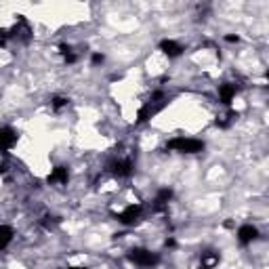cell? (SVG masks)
<instances>
[{
	"instance_id": "cell-21",
	"label": "cell",
	"mask_w": 269,
	"mask_h": 269,
	"mask_svg": "<svg viewBox=\"0 0 269 269\" xmlns=\"http://www.w3.org/2000/svg\"><path fill=\"white\" fill-rule=\"evenodd\" d=\"M225 40L227 42H240V38L238 36H225Z\"/></svg>"
},
{
	"instance_id": "cell-1",
	"label": "cell",
	"mask_w": 269,
	"mask_h": 269,
	"mask_svg": "<svg viewBox=\"0 0 269 269\" xmlns=\"http://www.w3.org/2000/svg\"><path fill=\"white\" fill-rule=\"evenodd\" d=\"M168 103V99H166V95L164 93H153V97L139 109V116H137V124H143V122H147L149 118H153V116H156V114L164 107Z\"/></svg>"
},
{
	"instance_id": "cell-3",
	"label": "cell",
	"mask_w": 269,
	"mask_h": 269,
	"mask_svg": "<svg viewBox=\"0 0 269 269\" xmlns=\"http://www.w3.org/2000/svg\"><path fill=\"white\" fill-rule=\"evenodd\" d=\"M128 261L139 267H156L160 263V257L151 251H145V248H132L128 253Z\"/></svg>"
},
{
	"instance_id": "cell-7",
	"label": "cell",
	"mask_w": 269,
	"mask_h": 269,
	"mask_svg": "<svg viewBox=\"0 0 269 269\" xmlns=\"http://www.w3.org/2000/svg\"><path fill=\"white\" fill-rule=\"evenodd\" d=\"M257 238H259V229H257L255 225H242V227L238 229V242H240L242 246L255 242Z\"/></svg>"
},
{
	"instance_id": "cell-23",
	"label": "cell",
	"mask_w": 269,
	"mask_h": 269,
	"mask_svg": "<svg viewBox=\"0 0 269 269\" xmlns=\"http://www.w3.org/2000/svg\"><path fill=\"white\" fill-rule=\"evenodd\" d=\"M68 269H86V267H68Z\"/></svg>"
},
{
	"instance_id": "cell-18",
	"label": "cell",
	"mask_w": 269,
	"mask_h": 269,
	"mask_svg": "<svg viewBox=\"0 0 269 269\" xmlns=\"http://www.w3.org/2000/svg\"><path fill=\"white\" fill-rule=\"evenodd\" d=\"M91 61H93V65H99V63H103V61H105V57H103L101 53H95Z\"/></svg>"
},
{
	"instance_id": "cell-17",
	"label": "cell",
	"mask_w": 269,
	"mask_h": 269,
	"mask_svg": "<svg viewBox=\"0 0 269 269\" xmlns=\"http://www.w3.org/2000/svg\"><path fill=\"white\" fill-rule=\"evenodd\" d=\"M7 151H0V175H3V172H7Z\"/></svg>"
},
{
	"instance_id": "cell-10",
	"label": "cell",
	"mask_w": 269,
	"mask_h": 269,
	"mask_svg": "<svg viewBox=\"0 0 269 269\" xmlns=\"http://www.w3.org/2000/svg\"><path fill=\"white\" fill-rule=\"evenodd\" d=\"M236 93H238V86H236V84H232V82H225V84H221V86H219V99H221V103L229 105V103L234 101Z\"/></svg>"
},
{
	"instance_id": "cell-4",
	"label": "cell",
	"mask_w": 269,
	"mask_h": 269,
	"mask_svg": "<svg viewBox=\"0 0 269 269\" xmlns=\"http://www.w3.org/2000/svg\"><path fill=\"white\" fill-rule=\"evenodd\" d=\"M109 170H111L116 177L126 179V177H130V175H132V170H134V162H132V158H120V160H114V162L109 164Z\"/></svg>"
},
{
	"instance_id": "cell-13",
	"label": "cell",
	"mask_w": 269,
	"mask_h": 269,
	"mask_svg": "<svg viewBox=\"0 0 269 269\" xmlns=\"http://www.w3.org/2000/svg\"><path fill=\"white\" fill-rule=\"evenodd\" d=\"M15 232H13V227L11 225H0V251H5V248L11 244Z\"/></svg>"
},
{
	"instance_id": "cell-14",
	"label": "cell",
	"mask_w": 269,
	"mask_h": 269,
	"mask_svg": "<svg viewBox=\"0 0 269 269\" xmlns=\"http://www.w3.org/2000/svg\"><path fill=\"white\" fill-rule=\"evenodd\" d=\"M172 200V189H160L156 196V206H166Z\"/></svg>"
},
{
	"instance_id": "cell-9",
	"label": "cell",
	"mask_w": 269,
	"mask_h": 269,
	"mask_svg": "<svg viewBox=\"0 0 269 269\" xmlns=\"http://www.w3.org/2000/svg\"><path fill=\"white\" fill-rule=\"evenodd\" d=\"M68 179H70V172H68L65 166H55L53 172L47 177V181H49L51 185H65Z\"/></svg>"
},
{
	"instance_id": "cell-16",
	"label": "cell",
	"mask_w": 269,
	"mask_h": 269,
	"mask_svg": "<svg viewBox=\"0 0 269 269\" xmlns=\"http://www.w3.org/2000/svg\"><path fill=\"white\" fill-rule=\"evenodd\" d=\"M51 105H53V109H55V111H59V109H63V107H68V105H70V99H65V97H53Z\"/></svg>"
},
{
	"instance_id": "cell-2",
	"label": "cell",
	"mask_w": 269,
	"mask_h": 269,
	"mask_svg": "<svg viewBox=\"0 0 269 269\" xmlns=\"http://www.w3.org/2000/svg\"><path fill=\"white\" fill-rule=\"evenodd\" d=\"M166 149L170 151H179V153H200L204 151V141L200 139H185V137H177L166 143Z\"/></svg>"
},
{
	"instance_id": "cell-22",
	"label": "cell",
	"mask_w": 269,
	"mask_h": 269,
	"mask_svg": "<svg viewBox=\"0 0 269 269\" xmlns=\"http://www.w3.org/2000/svg\"><path fill=\"white\" fill-rule=\"evenodd\" d=\"M166 246H168V248H175V246H177V242L172 240V238H168V240H166Z\"/></svg>"
},
{
	"instance_id": "cell-11",
	"label": "cell",
	"mask_w": 269,
	"mask_h": 269,
	"mask_svg": "<svg viewBox=\"0 0 269 269\" xmlns=\"http://www.w3.org/2000/svg\"><path fill=\"white\" fill-rule=\"evenodd\" d=\"M219 261H221L219 253H215V251H204L202 257H200V269H215V267L219 265Z\"/></svg>"
},
{
	"instance_id": "cell-8",
	"label": "cell",
	"mask_w": 269,
	"mask_h": 269,
	"mask_svg": "<svg viewBox=\"0 0 269 269\" xmlns=\"http://www.w3.org/2000/svg\"><path fill=\"white\" fill-rule=\"evenodd\" d=\"M17 143V132L11 126L0 128V151H7Z\"/></svg>"
},
{
	"instance_id": "cell-15",
	"label": "cell",
	"mask_w": 269,
	"mask_h": 269,
	"mask_svg": "<svg viewBox=\"0 0 269 269\" xmlns=\"http://www.w3.org/2000/svg\"><path fill=\"white\" fill-rule=\"evenodd\" d=\"M234 118H236V111H229V114H225V116L217 118V126H221V128H227L229 124L234 122Z\"/></svg>"
},
{
	"instance_id": "cell-12",
	"label": "cell",
	"mask_w": 269,
	"mask_h": 269,
	"mask_svg": "<svg viewBox=\"0 0 269 269\" xmlns=\"http://www.w3.org/2000/svg\"><path fill=\"white\" fill-rule=\"evenodd\" d=\"M160 51H162L166 57H170V59H175V57H179V55L183 53V47H181L179 42H175V40H162V42H160Z\"/></svg>"
},
{
	"instance_id": "cell-19",
	"label": "cell",
	"mask_w": 269,
	"mask_h": 269,
	"mask_svg": "<svg viewBox=\"0 0 269 269\" xmlns=\"http://www.w3.org/2000/svg\"><path fill=\"white\" fill-rule=\"evenodd\" d=\"M7 38H9V32H3V30H0V47L7 42Z\"/></svg>"
},
{
	"instance_id": "cell-6",
	"label": "cell",
	"mask_w": 269,
	"mask_h": 269,
	"mask_svg": "<svg viewBox=\"0 0 269 269\" xmlns=\"http://www.w3.org/2000/svg\"><path fill=\"white\" fill-rule=\"evenodd\" d=\"M141 215H143V208H141L139 204H130V206H126L122 213L118 215V221H120L122 225H134V223L141 219Z\"/></svg>"
},
{
	"instance_id": "cell-20",
	"label": "cell",
	"mask_w": 269,
	"mask_h": 269,
	"mask_svg": "<svg viewBox=\"0 0 269 269\" xmlns=\"http://www.w3.org/2000/svg\"><path fill=\"white\" fill-rule=\"evenodd\" d=\"M76 59H78V57H76V55L72 53V55H68V57H65V63H76Z\"/></svg>"
},
{
	"instance_id": "cell-5",
	"label": "cell",
	"mask_w": 269,
	"mask_h": 269,
	"mask_svg": "<svg viewBox=\"0 0 269 269\" xmlns=\"http://www.w3.org/2000/svg\"><path fill=\"white\" fill-rule=\"evenodd\" d=\"M9 38H17L19 42H30V38H32V28H30V24L26 21L24 17L17 19L15 28L9 32Z\"/></svg>"
}]
</instances>
